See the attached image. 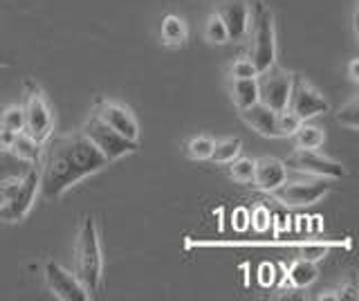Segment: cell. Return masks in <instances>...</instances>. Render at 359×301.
<instances>
[{
    "mask_svg": "<svg viewBox=\"0 0 359 301\" xmlns=\"http://www.w3.org/2000/svg\"><path fill=\"white\" fill-rule=\"evenodd\" d=\"M0 128L7 131V133L25 131V115H22L20 104H11L3 110V113H0Z\"/></svg>",
    "mask_w": 359,
    "mask_h": 301,
    "instance_id": "obj_22",
    "label": "cell"
},
{
    "mask_svg": "<svg viewBox=\"0 0 359 301\" xmlns=\"http://www.w3.org/2000/svg\"><path fill=\"white\" fill-rule=\"evenodd\" d=\"M285 166H292L301 173H310L314 178H328V180H339L346 175L341 162L330 160L328 155H321L317 149H294Z\"/></svg>",
    "mask_w": 359,
    "mask_h": 301,
    "instance_id": "obj_10",
    "label": "cell"
},
{
    "mask_svg": "<svg viewBox=\"0 0 359 301\" xmlns=\"http://www.w3.org/2000/svg\"><path fill=\"white\" fill-rule=\"evenodd\" d=\"M241 151H243V140L241 138H224V140L213 142L209 160L213 164H229L231 160L238 158Z\"/></svg>",
    "mask_w": 359,
    "mask_h": 301,
    "instance_id": "obj_20",
    "label": "cell"
},
{
    "mask_svg": "<svg viewBox=\"0 0 359 301\" xmlns=\"http://www.w3.org/2000/svg\"><path fill=\"white\" fill-rule=\"evenodd\" d=\"M41 162L43 171L39 192L45 200H59L70 187L110 164L81 131L50 138Z\"/></svg>",
    "mask_w": 359,
    "mask_h": 301,
    "instance_id": "obj_1",
    "label": "cell"
},
{
    "mask_svg": "<svg viewBox=\"0 0 359 301\" xmlns=\"http://www.w3.org/2000/svg\"><path fill=\"white\" fill-rule=\"evenodd\" d=\"M233 227L236 229H241V232H245L247 227H250V211L247 209H236L233 211Z\"/></svg>",
    "mask_w": 359,
    "mask_h": 301,
    "instance_id": "obj_31",
    "label": "cell"
},
{
    "mask_svg": "<svg viewBox=\"0 0 359 301\" xmlns=\"http://www.w3.org/2000/svg\"><path fill=\"white\" fill-rule=\"evenodd\" d=\"M216 14L224 23L229 41L241 43L250 34V5H247L245 0H222Z\"/></svg>",
    "mask_w": 359,
    "mask_h": 301,
    "instance_id": "obj_13",
    "label": "cell"
},
{
    "mask_svg": "<svg viewBox=\"0 0 359 301\" xmlns=\"http://www.w3.org/2000/svg\"><path fill=\"white\" fill-rule=\"evenodd\" d=\"M213 149V140L209 135H196L187 142V153L191 160H209Z\"/></svg>",
    "mask_w": 359,
    "mask_h": 301,
    "instance_id": "obj_24",
    "label": "cell"
},
{
    "mask_svg": "<svg viewBox=\"0 0 359 301\" xmlns=\"http://www.w3.org/2000/svg\"><path fill=\"white\" fill-rule=\"evenodd\" d=\"M337 121H339L341 126H346L348 131H357L359 128V102H357V97H353L351 102L339 108V113H337Z\"/></svg>",
    "mask_w": 359,
    "mask_h": 301,
    "instance_id": "obj_25",
    "label": "cell"
},
{
    "mask_svg": "<svg viewBox=\"0 0 359 301\" xmlns=\"http://www.w3.org/2000/svg\"><path fill=\"white\" fill-rule=\"evenodd\" d=\"M301 126V119L292 113V110H280L276 113V128H278V138H292Z\"/></svg>",
    "mask_w": 359,
    "mask_h": 301,
    "instance_id": "obj_27",
    "label": "cell"
},
{
    "mask_svg": "<svg viewBox=\"0 0 359 301\" xmlns=\"http://www.w3.org/2000/svg\"><path fill=\"white\" fill-rule=\"evenodd\" d=\"M9 140H11V133H7V131L0 128V151H7Z\"/></svg>",
    "mask_w": 359,
    "mask_h": 301,
    "instance_id": "obj_34",
    "label": "cell"
},
{
    "mask_svg": "<svg viewBox=\"0 0 359 301\" xmlns=\"http://www.w3.org/2000/svg\"><path fill=\"white\" fill-rule=\"evenodd\" d=\"M41 187V171L34 166L20 178H7L0 182V220L20 222L25 220L36 203Z\"/></svg>",
    "mask_w": 359,
    "mask_h": 301,
    "instance_id": "obj_3",
    "label": "cell"
},
{
    "mask_svg": "<svg viewBox=\"0 0 359 301\" xmlns=\"http://www.w3.org/2000/svg\"><path fill=\"white\" fill-rule=\"evenodd\" d=\"M287 180V166L283 160L272 158V155H265V158L254 160V178L252 182L256 189L261 192L272 194L276 187H280Z\"/></svg>",
    "mask_w": 359,
    "mask_h": 301,
    "instance_id": "obj_14",
    "label": "cell"
},
{
    "mask_svg": "<svg viewBox=\"0 0 359 301\" xmlns=\"http://www.w3.org/2000/svg\"><path fill=\"white\" fill-rule=\"evenodd\" d=\"M205 39L211 43V46H224V43H229L227 29H224V23L216 12L209 14L207 23H205Z\"/></svg>",
    "mask_w": 359,
    "mask_h": 301,
    "instance_id": "obj_23",
    "label": "cell"
},
{
    "mask_svg": "<svg viewBox=\"0 0 359 301\" xmlns=\"http://www.w3.org/2000/svg\"><path fill=\"white\" fill-rule=\"evenodd\" d=\"M20 106L22 115H25V133L36 142L45 144L54 133V113L36 83H25V95H22Z\"/></svg>",
    "mask_w": 359,
    "mask_h": 301,
    "instance_id": "obj_5",
    "label": "cell"
},
{
    "mask_svg": "<svg viewBox=\"0 0 359 301\" xmlns=\"http://www.w3.org/2000/svg\"><path fill=\"white\" fill-rule=\"evenodd\" d=\"M272 281H274V267L269 263H263L261 265V283L263 286H272Z\"/></svg>",
    "mask_w": 359,
    "mask_h": 301,
    "instance_id": "obj_32",
    "label": "cell"
},
{
    "mask_svg": "<svg viewBox=\"0 0 359 301\" xmlns=\"http://www.w3.org/2000/svg\"><path fill=\"white\" fill-rule=\"evenodd\" d=\"M229 175L236 182H252L254 178V160L252 158H236L229 162Z\"/></svg>",
    "mask_w": 359,
    "mask_h": 301,
    "instance_id": "obj_26",
    "label": "cell"
},
{
    "mask_svg": "<svg viewBox=\"0 0 359 301\" xmlns=\"http://www.w3.org/2000/svg\"><path fill=\"white\" fill-rule=\"evenodd\" d=\"M317 265L312 261H306V259H297L287 267V281L292 288H308L314 283V279H317Z\"/></svg>",
    "mask_w": 359,
    "mask_h": 301,
    "instance_id": "obj_19",
    "label": "cell"
},
{
    "mask_svg": "<svg viewBox=\"0 0 359 301\" xmlns=\"http://www.w3.org/2000/svg\"><path fill=\"white\" fill-rule=\"evenodd\" d=\"M7 151L14 155V158L27 162L32 166H41V160H43V144L36 142L32 135H27L25 131L11 133V140H9Z\"/></svg>",
    "mask_w": 359,
    "mask_h": 301,
    "instance_id": "obj_16",
    "label": "cell"
},
{
    "mask_svg": "<svg viewBox=\"0 0 359 301\" xmlns=\"http://www.w3.org/2000/svg\"><path fill=\"white\" fill-rule=\"evenodd\" d=\"M189 39L187 23L175 14H168L162 18V43L168 48H180L184 46Z\"/></svg>",
    "mask_w": 359,
    "mask_h": 301,
    "instance_id": "obj_17",
    "label": "cell"
},
{
    "mask_svg": "<svg viewBox=\"0 0 359 301\" xmlns=\"http://www.w3.org/2000/svg\"><path fill=\"white\" fill-rule=\"evenodd\" d=\"M95 115H99L106 121L110 128H115L119 135L128 140H140V124L137 117L133 115V110L128 106H123L119 102H101L95 110Z\"/></svg>",
    "mask_w": 359,
    "mask_h": 301,
    "instance_id": "obj_12",
    "label": "cell"
},
{
    "mask_svg": "<svg viewBox=\"0 0 359 301\" xmlns=\"http://www.w3.org/2000/svg\"><path fill=\"white\" fill-rule=\"evenodd\" d=\"M292 138H294V147L297 149H319V147H323V142H325V133L319 126L301 121V126L297 128V133Z\"/></svg>",
    "mask_w": 359,
    "mask_h": 301,
    "instance_id": "obj_21",
    "label": "cell"
},
{
    "mask_svg": "<svg viewBox=\"0 0 359 301\" xmlns=\"http://www.w3.org/2000/svg\"><path fill=\"white\" fill-rule=\"evenodd\" d=\"M330 192L328 178H312V180H297V182H283L274 189V198L285 207H310L319 203Z\"/></svg>",
    "mask_w": 359,
    "mask_h": 301,
    "instance_id": "obj_7",
    "label": "cell"
},
{
    "mask_svg": "<svg viewBox=\"0 0 359 301\" xmlns=\"http://www.w3.org/2000/svg\"><path fill=\"white\" fill-rule=\"evenodd\" d=\"M328 99H325L317 88L310 86L301 76H292V93L287 99V110H292L301 121L314 119L323 113H328Z\"/></svg>",
    "mask_w": 359,
    "mask_h": 301,
    "instance_id": "obj_9",
    "label": "cell"
},
{
    "mask_svg": "<svg viewBox=\"0 0 359 301\" xmlns=\"http://www.w3.org/2000/svg\"><path fill=\"white\" fill-rule=\"evenodd\" d=\"M229 74H231V79H254V76H258V70L252 63V59H238V61H233V65L229 68Z\"/></svg>",
    "mask_w": 359,
    "mask_h": 301,
    "instance_id": "obj_28",
    "label": "cell"
},
{
    "mask_svg": "<svg viewBox=\"0 0 359 301\" xmlns=\"http://www.w3.org/2000/svg\"><path fill=\"white\" fill-rule=\"evenodd\" d=\"M292 76L285 72L283 68H267L265 72H261L256 76L258 83V102L265 104L267 108H272L274 113H280V110L287 108V99L292 93Z\"/></svg>",
    "mask_w": 359,
    "mask_h": 301,
    "instance_id": "obj_8",
    "label": "cell"
},
{
    "mask_svg": "<svg viewBox=\"0 0 359 301\" xmlns=\"http://www.w3.org/2000/svg\"><path fill=\"white\" fill-rule=\"evenodd\" d=\"M241 119L245 121L252 131H256L263 138H278L276 128V113L272 108H267L265 104L256 102L254 106L241 110Z\"/></svg>",
    "mask_w": 359,
    "mask_h": 301,
    "instance_id": "obj_15",
    "label": "cell"
},
{
    "mask_svg": "<svg viewBox=\"0 0 359 301\" xmlns=\"http://www.w3.org/2000/svg\"><path fill=\"white\" fill-rule=\"evenodd\" d=\"M299 254H301V259L317 263V261L325 259V254H328V248H325V245H317V243H308V245H303Z\"/></svg>",
    "mask_w": 359,
    "mask_h": 301,
    "instance_id": "obj_30",
    "label": "cell"
},
{
    "mask_svg": "<svg viewBox=\"0 0 359 301\" xmlns=\"http://www.w3.org/2000/svg\"><path fill=\"white\" fill-rule=\"evenodd\" d=\"M81 133L95 144L101 153H104V158L108 162H117V160L126 158V155H130L140 149L137 142L119 135L115 128H110L106 121L95 113L83 121Z\"/></svg>",
    "mask_w": 359,
    "mask_h": 301,
    "instance_id": "obj_6",
    "label": "cell"
},
{
    "mask_svg": "<svg viewBox=\"0 0 359 301\" xmlns=\"http://www.w3.org/2000/svg\"><path fill=\"white\" fill-rule=\"evenodd\" d=\"M250 225L256 229V232H267L269 229V211H267V207H256L252 214H250Z\"/></svg>",
    "mask_w": 359,
    "mask_h": 301,
    "instance_id": "obj_29",
    "label": "cell"
},
{
    "mask_svg": "<svg viewBox=\"0 0 359 301\" xmlns=\"http://www.w3.org/2000/svg\"><path fill=\"white\" fill-rule=\"evenodd\" d=\"M348 79H351L353 83L359 81V59H353L351 63H348Z\"/></svg>",
    "mask_w": 359,
    "mask_h": 301,
    "instance_id": "obj_33",
    "label": "cell"
},
{
    "mask_svg": "<svg viewBox=\"0 0 359 301\" xmlns=\"http://www.w3.org/2000/svg\"><path fill=\"white\" fill-rule=\"evenodd\" d=\"M74 274L90 295L99 293L104 281V256H101L99 229L93 216H86L79 225L74 248Z\"/></svg>",
    "mask_w": 359,
    "mask_h": 301,
    "instance_id": "obj_2",
    "label": "cell"
},
{
    "mask_svg": "<svg viewBox=\"0 0 359 301\" xmlns=\"http://www.w3.org/2000/svg\"><path fill=\"white\" fill-rule=\"evenodd\" d=\"M45 281H48L50 293L61 301H88L93 297L76 279L74 272L65 270L63 265L54 261L45 263Z\"/></svg>",
    "mask_w": 359,
    "mask_h": 301,
    "instance_id": "obj_11",
    "label": "cell"
},
{
    "mask_svg": "<svg viewBox=\"0 0 359 301\" xmlns=\"http://www.w3.org/2000/svg\"><path fill=\"white\" fill-rule=\"evenodd\" d=\"M231 102L236 104L238 110L250 108L258 102V83H256V76L254 79H231Z\"/></svg>",
    "mask_w": 359,
    "mask_h": 301,
    "instance_id": "obj_18",
    "label": "cell"
},
{
    "mask_svg": "<svg viewBox=\"0 0 359 301\" xmlns=\"http://www.w3.org/2000/svg\"><path fill=\"white\" fill-rule=\"evenodd\" d=\"M250 32H252V63L258 74L272 68L276 63V29L274 14L265 3H256L250 14Z\"/></svg>",
    "mask_w": 359,
    "mask_h": 301,
    "instance_id": "obj_4",
    "label": "cell"
}]
</instances>
